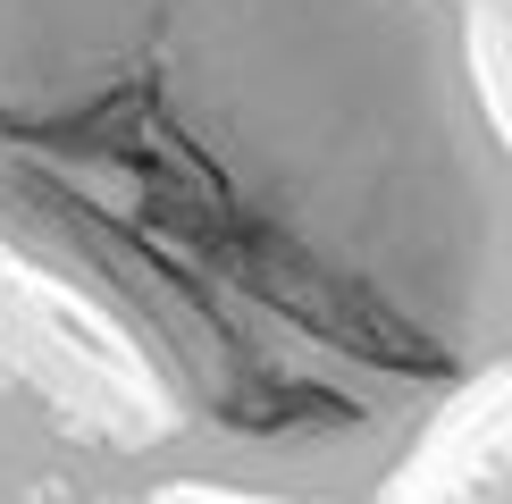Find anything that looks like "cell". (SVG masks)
<instances>
[{
  "label": "cell",
  "instance_id": "cell-1",
  "mask_svg": "<svg viewBox=\"0 0 512 504\" xmlns=\"http://www.w3.org/2000/svg\"><path fill=\"white\" fill-rule=\"evenodd\" d=\"M0 252L143 370L135 488L387 504L512 378L479 9L0 0Z\"/></svg>",
  "mask_w": 512,
  "mask_h": 504
},
{
  "label": "cell",
  "instance_id": "cell-2",
  "mask_svg": "<svg viewBox=\"0 0 512 504\" xmlns=\"http://www.w3.org/2000/svg\"><path fill=\"white\" fill-rule=\"evenodd\" d=\"M0 504H26V496H17V488H0Z\"/></svg>",
  "mask_w": 512,
  "mask_h": 504
}]
</instances>
